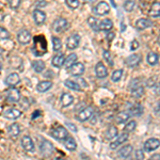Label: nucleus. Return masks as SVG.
I'll return each mask as SVG.
<instances>
[{"mask_svg": "<svg viewBox=\"0 0 160 160\" xmlns=\"http://www.w3.org/2000/svg\"><path fill=\"white\" fill-rule=\"evenodd\" d=\"M32 51L38 57H41L44 53H46V51H47V42H46L45 38L43 35H38V37L34 38Z\"/></svg>", "mask_w": 160, "mask_h": 160, "instance_id": "f257e3e1", "label": "nucleus"}, {"mask_svg": "<svg viewBox=\"0 0 160 160\" xmlns=\"http://www.w3.org/2000/svg\"><path fill=\"white\" fill-rule=\"evenodd\" d=\"M68 22L65 18H57L55 22H52V30L55 31L57 33H60V32H64L68 29Z\"/></svg>", "mask_w": 160, "mask_h": 160, "instance_id": "f03ea898", "label": "nucleus"}, {"mask_svg": "<svg viewBox=\"0 0 160 160\" xmlns=\"http://www.w3.org/2000/svg\"><path fill=\"white\" fill-rule=\"evenodd\" d=\"M50 135L57 140H65L68 137V132L63 126H57L50 131Z\"/></svg>", "mask_w": 160, "mask_h": 160, "instance_id": "7ed1b4c3", "label": "nucleus"}, {"mask_svg": "<svg viewBox=\"0 0 160 160\" xmlns=\"http://www.w3.org/2000/svg\"><path fill=\"white\" fill-rule=\"evenodd\" d=\"M80 43V35L79 34H72L71 37L66 38V47L71 50L76 49Z\"/></svg>", "mask_w": 160, "mask_h": 160, "instance_id": "20e7f679", "label": "nucleus"}, {"mask_svg": "<svg viewBox=\"0 0 160 160\" xmlns=\"http://www.w3.org/2000/svg\"><path fill=\"white\" fill-rule=\"evenodd\" d=\"M93 11H94V14L98 15V16H102V15H107L108 13H109L110 7L108 6L107 2L102 1L94 8V10H93Z\"/></svg>", "mask_w": 160, "mask_h": 160, "instance_id": "39448f33", "label": "nucleus"}, {"mask_svg": "<svg viewBox=\"0 0 160 160\" xmlns=\"http://www.w3.org/2000/svg\"><path fill=\"white\" fill-rule=\"evenodd\" d=\"M22 146L26 152H29V153H33L35 151L34 143H33L32 139L29 136H24L22 138Z\"/></svg>", "mask_w": 160, "mask_h": 160, "instance_id": "423d86ee", "label": "nucleus"}, {"mask_svg": "<svg viewBox=\"0 0 160 160\" xmlns=\"http://www.w3.org/2000/svg\"><path fill=\"white\" fill-rule=\"evenodd\" d=\"M68 72L72 76H81L84 72V66L80 62H75L71 68H68Z\"/></svg>", "mask_w": 160, "mask_h": 160, "instance_id": "0eeeda50", "label": "nucleus"}, {"mask_svg": "<svg viewBox=\"0 0 160 160\" xmlns=\"http://www.w3.org/2000/svg\"><path fill=\"white\" fill-rule=\"evenodd\" d=\"M159 146H160V141L158 139L152 138V139H148V140L144 143L143 148H144V151H146V152H153L155 149L158 148Z\"/></svg>", "mask_w": 160, "mask_h": 160, "instance_id": "6e6552de", "label": "nucleus"}, {"mask_svg": "<svg viewBox=\"0 0 160 160\" xmlns=\"http://www.w3.org/2000/svg\"><path fill=\"white\" fill-rule=\"evenodd\" d=\"M17 41H18L20 44H22V45H27V44H29L30 41H31L30 32L26 29L20 30L18 32V34H17Z\"/></svg>", "mask_w": 160, "mask_h": 160, "instance_id": "1a4fd4ad", "label": "nucleus"}, {"mask_svg": "<svg viewBox=\"0 0 160 160\" xmlns=\"http://www.w3.org/2000/svg\"><path fill=\"white\" fill-rule=\"evenodd\" d=\"M93 115V109L91 107H88V108H84L83 110H81L80 112L77 114V120L79 122H86V121L89 120Z\"/></svg>", "mask_w": 160, "mask_h": 160, "instance_id": "9d476101", "label": "nucleus"}, {"mask_svg": "<svg viewBox=\"0 0 160 160\" xmlns=\"http://www.w3.org/2000/svg\"><path fill=\"white\" fill-rule=\"evenodd\" d=\"M4 82H6L7 86H9L11 88H14L15 86H17V84L20 82V77H19L18 74L12 73V74H10L9 76H7Z\"/></svg>", "mask_w": 160, "mask_h": 160, "instance_id": "9b49d317", "label": "nucleus"}, {"mask_svg": "<svg viewBox=\"0 0 160 160\" xmlns=\"http://www.w3.org/2000/svg\"><path fill=\"white\" fill-rule=\"evenodd\" d=\"M22 115V111L18 109H14V108H10L7 109L3 112V117L8 120H16Z\"/></svg>", "mask_w": 160, "mask_h": 160, "instance_id": "f8f14e48", "label": "nucleus"}, {"mask_svg": "<svg viewBox=\"0 0 160 160\" xmlns=\"http://www.w3.org/2000/svg\"><path fill=\"white\" fill-rule=\"evenodd\" d=\"M40 151L42 155L44 156H49V155L52 154V151H53V146L50 142L48 141H43L40 145Z\"/></svg>", "mask_w": 160, "mask_h": 160, "instance_id": "ddd939ff", "label": "nucleus"}, {"mask_svg": "<svg viewBox=\"0 0 160 160\" xmlns=\"http://www.w3.org/2000/svg\"><path fill=\"white\" fill-rule=\"evenodd\" d=\"M33 19H34L35 24L38 26H41L43 25L44 22H45L46 20V14L44 13L43 11H41V10H34L33 11Z\"/></svg>", "mask_w": 160, "mask_h": 160, "instance_id": "4468645a", "label": "nucleus"}, {"mask_svg": "<svg viewBox=\"0 0 160 160\" xmlns=\"http://www.w3.org/2000/svg\"><path fill=\"white\" fill-rule=\"evenodd\" d=\"M7 99L9 100L10 102H19L20 99V93L17 89H14L12 88L7 94Z\"/></svg>", "mask_w": 160, "mask_h": 160, "instance_id": "2eb2a0df", "label": "nucleus"}, {"mask_svg": "<svg viewBox=\"0 0 160 160\" xmlns=\"http://www.w3.org/2000/svg\"><path fill=\"white\" fill-rule=\"evenodd\" d=\"M95 73H96V76L100 79L106 78L108 76V71L106 68V66L102 64V62H98L96 64V66H95Z\"/></svg>", "mask_w": 160, "mask_h": 160, "instance_id": "dca6fc26", "label": "nucleus"}, {"mask_svg": "<svg viewBox=\"0 0 160 160\" xmlns=\"http://www.w3.org/2000/svg\"><path fill=\"white\" fill-rule=\"evenodd\" d=\"M152 26H153V22H152V20H149L148 18H140L136 22V28L138 30L148 29V28L152 27Z\"/></svg>", "mask_w": 160, "mask_h": 160, "instance_id": "f3484780", "label": "nucleus"}, {"mask_svg": "<svg viewBox=\"0 0 160 160\" xmlns=\"http://www.w3.org/2000/svg\"><path fill=\"white\" fill-rule=\"evenodd\" d=\"M141 62V57L138 55H131L126 59V64L129 68H136L140 64Z\"/></svg>", "mask_w": 160, "mask_h": 160, "instance_id": "a211bd4d", "label": "nucleus"}, {"mask_svg": "<svg viewBox=\"0 0 160 160\" xmlns=\"http://www.w3.org/2000/svg\"><path fill=\"white\" fill-rule=\"evenodd\" d=\"M128 140V133L124 132V133H121L120 137L115 140L114 142H111L110 144V148L112 149H115L117 148H118V145H121V144H123L124 142H126Z\"/></svg>", "mask_w": 160, "mask_h": 160, "instance_id": "6ab92c4d", "label": "nucleus"}, {"mask_svg": "<svg viewBox=\"0 0 160 160\" xmlns=\"http://www.w3.org/2000/svg\"><path fill=\"white\" fill-rule=\"evenodd\" d=\"M8 132H9V136L11 137V138H13V139L17 138V137L19 136V133H20L19 125H18V124H16V123L10 125L9 128H8Z\"/></svg>", "mask_w": 160, "mask_h": 160, "instance_id": "aec40b11", "label": "nucleus"}, {"mask_svg": "<svg viewBox=\"0 0 160 160\" xmlns=\"http://www.w3.org/2000/svg\"><path fill=\"white\" fill-rule=\"evenodd\" d=\"M148 14H149V16L154 17V18L160 17V2H154V3L152 4Z\"/></svg>", "mask_w": 160, "mask_h": 160, "instance_id": "412c9836", "label": "nucleus"}, {"mask_svg": "<svg viewBox=\"0 0 160 160\" xmlns=\"http://www.w3.org/2000/svg\"><path fill=\"white\" fill-rule=\"evenodd\" d=\"M64 61H65V56L63 53H60V55H57L52 58V65L55 68H61L62 65H64Z\"/></svg>", "mask_w": 160, "mask_h": 160, "instance_id": "4be33fe9", "label": "nucleus"}, {"mask_svg": "<svg viewBox=\"0 0 160 160\" xmlns=\"http://www.w3.org/2000/svg\"><path fill=\"white\" fill-rule=\"evenodd\" d=\"M74 102V97L72 96L71 94H68V93H63L61 96V104L63 107H68V106H71L73 104Z\"/></svg>", "mask_w": 160, "mask_h": 160, "instance_id": "5701e85b", "label": "nucleus"}, {"mask_svg": "<svg viewBox=\"0 0 160 160\" xmlns=\"http://www.w3.org/2000/svg\"><path fill=\"white\" fill-rule=\"evenodd\" d=\"M51 87H52V82L51 81H41L37 86V90L40 93H44L47 92Z\"/></svg>", "mask_w": 160, "mask_h": 160, "instance_id": "b1692460", "label": "nucleus"}, {"mask_svg": "<svg viewBox=\"0 0 160 160\" xmlns=\"http://www.w3.org/2000/svg\"><path fill=\"white\" fill-rule=\"evenodd\" d=\"M128 112L130 113V115H133V117H140L143 113V107L140 104H136L130 108Z\"/></svg>", "mask_w": 160, "mask_h": 160, "instance_id": "393cba45", "label": "nucleus"}, {"mask_svg": "<svg viewBox=\"0 0 160 160\" xmlns=\"http://www.w3.org/2000/svg\"><path fill=\"white\" fill-rule=\"evenodd\" d=\"M131 152H132V146L125 145L118 151V156L122 157V158H128L131 155Z\"/></svg>", "mask_w": 160, "mask_h": 160, "instance_id": "a878e982", "label": "nucleus"}, {"mask_svg": "<svg viewBox=\"0 0 160 160\" xmlns=\"http://www.w3.org/2000/svg\"><path fill=\"white\" fill-rule=\"evenodd\" d=\"M113 27V22L111 19H104L102 22H99V30L102 31H109Z\"/></svg>", "mask_w": 160, "mask_h": 160, "instance_id": "bb28decb", "label": "nucleus"}, {"mask_svg": "<svg viewBox=\"0 0 160 160\" xmlns=\"http://www.w3.org/2000/svg\"><path fill=\"white\" fill-rule=\"evenodd\" d=\"M64 145H65V148H68V151H75V149L77 148L76 141H75L73 138H71V137H68V138L65 139Z\"/></svg>", "mask_w": 160, "mask_h": 160, "instance_id": "cd10ccee", "label": "nucleus"}, {"mask_svg": "<svg viewBox=\"0 0 160 160\" xmlns=\"http://www.w3.org/2000/svg\"><path fill=\"white\" fill-rule=\"evenodd\" d=\"M117 136H118V129L114 126H110L107 129V131H106V138H107L108 140H112V139H114Z\"/></svg>", "mask_w": 160, "mask_h": 160, "instance_id": "c85d7f7f", "label": "nucleus"}, {"mask_svg": "<svg viewBox=\"0 0 160 160\" xmlns=\"http://www.w3.org/2000/svg\"><path fill=\"white\" fill-rule=\"evenodd\" d=\"M64 86L66 88H68V89L73 90V91H81V88H80L78 82H74V81H72V80H65Z\"/></svg>", "mask_w": 160, "mask_h": 160, "instance_id": "c756f323", "label": "nucleus"}, {"mask_svg": "<svg viewBox=\"0 0 160 160\" xmlns=\"http://www.w3.org/2000/svg\"><path fill=\"white\" fill-rule=\"evenodd\" d=\"M88 24L90 27L92 28V30H94L95 32H98L99 31V22L94 17H89L88 18Z\"/></svg>", "mask_w": 160, "mask_h": 160, "instance_id": "7c9ffc66", "label": "nucleus"}, {"mask_svg": "<svg viewBox=\"0 0 160 160\" xmlns=\"http://www.w3.org/2000/svg\"><path fill=\"white\" fill-rule=\"evenodd\" d=\"M130 118V113L127 112V111H123V112H120L117 117V122L118 123H125L128 121V118Z\"/></svg>", "mask_w": 160, "mask_h": 160, "instance_id": "2f4dec72", "label": "nucleus"}, {"mask_svg": "<svg viewBox=\"0 0 160 160\" xmlns=\"http://www.w3.org/2000/svg\"><path fill=\"white\" fill-rule=\"evenodd\" d=\"M32 68L37 73H42L44 71V68H45V63L41 60H37L32 63Z\"/></svg>", "mask_w": 160, "mask_h": 160, "instance_id": "473e14b6", "label": "nucleus"}, {"mask_svg": "<svg viewBox=\"0 0 160 160\" xmlns=\"http://www.w3.org/2000/svg\"><path fill=\"white\" fill-rule=\"evenodd\" d=\"M75 62H77V55L76 53H71L68 58H65V61H64V65L66 66V68H71L72 65L75 63Z\"/></svg>", "mask_w": 160, "mask_h": 160, "instance_id": "72a5a7b5", "label": "nucleus"}, {"mask_svg": "<svg viewBox=\"0 0 160 160\" xmlns=\"http://www.w3.org/2000/svg\"><path fill=\"white\" fill-rule=\"evenodd\" d=\"M143 94H144V88L142 86H139L131 90V95L133 97H136V98H140L141 96H143Z\"/></svg>", "mask_w": 160, "mask_h": 160, "instance_id": "f704fd0d", "label": "nucleus"}, {"mask_svg": "<svg viewBox=\"0 0 160 160\" xmlns=\"http://www.w3.org/2000/svg\"><path fill=\"white\" fill-rule=\"evenodd\" d=\"M159 57L156 52H149L148 55V62L151 65H156L158 63Z\"/></svg>", "mask_w": 160, "mask_h": 160, "instance_id": "c9c22d12", "label": "nucleus"}, {"mask_svg": "<svg viewBox=\"0 0 160 160\" xmlns=\"http://www.w3.org/2000/svg\"><path fill=\"white\" fill-rule=\"evenodd\" d=\"M52 46H53V50L55 51H59L61 49L62 47V43H61V40L57 37H52Z\"/></svg>", "mask_w": 160, "mask_h": 160, "instance_id": "e433bc0d", "label": "nucleus"}, {"mask_svg": "<svg viewBox=\"0 0 160 160\" xmlns=\"http://www.w3.org/2000/svg\"><path fill=\"white\" fill-rule=\"evenodd\" d=\"M122 75H123L122 69H117V71L113 72L112 76H111V79H112V81H114V82L120 81V79L122 78Z\"/></svg>", "mask_w": 160, "mask_h": 160, "instance_id": "4c0bfd02", "label": "nucleus"}, {"mask_svg": "<svg viewBox=\"0 0 160 160\" xmlns=\"http://www.w3.org/2000/svg\"><path fill=\"white\" fill-rule=\"evenodd\" d=\"M65 3L66 6L68 8H71V9H77V8H79L80 3H79V0H65Z\"/></svg>", "mask_w": 160, "mask_h": 160, "instance_id": "58836bf2", "label": "nucleus"}, {"mask_svg": "<svg viewBox=\"0 0 160 160\" xmlns=\"http://www.w3.org/2000/svg\"><path fill=\"white\" fill-rule=\"evenodd\" d=\"M136 126H137V123L136 121H130V122H128L127 124H126L125 126V131L126 132H131V131H133L136 129Z\"/></svg>", "mask_w": 160, "mask_h": 160, "instance_id": "ea45409f", "label": "nucleus"}, {"mask_svg": "<svg viewBox=\"0 0 160 160\" xmlns=\"http://www.w3.org/2000/svg\"><path fill=\"white\" fill-rule=\"evenodd\" d=\"M135 6H136L135 1H132V0H127V1L124 3V9L127 12H131L135 9Z\"/></svg>", "mask_w": 160, "mask_h": 160, "instance_id": "a19ab883", "label": "nucleus"}, {"mask_svg": "<svg viewBox=\"0 0 160 160\" xmlns=\"http://www.w3.org/2000/svg\"><path fill=\"white\" fill-rule=\"evenodd\" d=\"M9 38H10L9 31H7V29H4L3 27H0V40H8Z\"/></svg>", "mask_w": 160, "mask_h": 160, "instance_id": "79ce46f5", "label": "nucleus"}, {"mask_svg": "<svg viewBox=\"0 0 160 160\" xmlns=\"http://www.w3.org/2000/svg\"><path fill=\"white\" fill-rule=\"evenodd\" d=\"M20 1H22V0H8L9 6L11 7L12 9H17L20 4Z\"/></svg>", "mask_w": 160, "mask_h": 160, "instance_id": "37998d69", "label": "nucleus"}, {"mask_svg": "<svg viewBox=\"0 0 160 160\" xmlns=\"http://www.w3.org/2000/svg\"><path fill=\"white\" fill-rule=\"evenodd\" d=\"M104 58H105V60L107 61L111 66L113 65V61H112V59H111V56H110L109 51H104Z\"/></svg>", "mask_w": 160, "mask_h": 160, "instance_id": "c03bdc74", "label": "nucleus"}, {"mask_svg": "<svg viewBox=\"0 0 160 160\" xmlns=\"http://www.w3.org/2000/svg\"><path fill=\"white\" fill-rule=\"evenodd\" d=\"M138 47H139V42L137 40H133L130 44V49L136 50V49H138Z\"/></svg>", "mask_w": 160, "mask_h": 160, "instance_id": "a18cd8bd", "label": "nucleus"}, {"mask_svg": "<svg viewBox=\"0 0 160 160\" xmlns=\"http://www.w3.org/2000/svg\"><path fill=\"white\" fill-rule=\"evenodd\" d=\"M136 158L137 159H144L143 151H141V149H138V151L136 152Z\"/></svg>", "mask_w": 160, "mask_h": 160, "instance_id": "49530a36", "label": "nucleus"}, {"mask_svg": "<svg viewBox=\"0 0 160 160\" xmlns=\"http://www.w3.org/2000/svg\"><path fill=\"white\" fill-rule=\"evenodd\" d=\"M154 92H155V94L160 95V82H159V83H156V84H155V87H154Z\"/></svg>", "mask_w": 160, "mask_h": 160, "instance_id": "de8ad7c7", "label": "nucleus"}, {"mask_svg": "<svg viewBox=\"0 0 160 160\" xmlns=\"http://www.w3.org/2000/svg\"><path fill=\"white\" fill-rule=\"evenodd\" d=\"M154 112L156 113V114H158L160 115V102L157 104L156 106H155V108H154Z\"/></svg>", "mask_w": 160, "mask_h": 160, "instance_id": "09e8293b", "label": "nucleus"}, {"mask_svg": "<svg viewBox=\"0 0 160 160\" xmlns=\"http://www.w3.org/2000/svg\"><path fill=\"white\" fill-rule=\"evenodd\" d=\"M113 38H114V33H113V32H109V33H108V34H107V40L109 41V42H111Z\"/></svg>", "mask_w": 160, "mask_h": 160, "instance_id": "8fccbe9b", "label": "nucleus"}, {"mask_svg": "<svg viewBox=\"0 0 160 160\" xmlns=\"http://www.w3.org/2000/svg\"><path fill=\"white\" fill-rule=\"evenodd\" d=\"M38 115H41V111L37 110V111H35V112H33V114H32V118H33V120H34V118H38Z\"/></svg>", "mask_w": 160, "mask_h": 160, "instance_id": "3c124183", "label": "nucleus"}, {"mask_svg": "<svg viewBox=\"0 0 160 160\" xmlns=\"http://www.w3.org/2000/svg\"><path fill=\"white\" fill-rule=\"evenodd\" d=\"M68 127L71 128V129L73 130V131H77V128H76V127H75V126H74V124H72V123H68Z\"/></svg>", "mask_w": 160, "mask_h": 160, "instance_id": "603ef678", "label": "nucleus"}, {"mask_svg": "<svg viewBox=\"0 0 160 160\" xmlns=\"http://www.w3.org/2000/svg\"><path fill=\"white\" fill-rule=\"evenodd\" d=\"M151 159H160V155L157 154V155H153V156L151 157Z\"/></svg>", "mask_w": 160, "mask_h": 160, "instance_id": "864d4df0", "label": "nucleus"}, {"mask_svg": "<svg viewBox=\"0 0 160 160\" xmlns=\"http://www.w3.org/2000/svg\"><path fill=\"white\" fill-rule=\"evenodd\" d=\"M94 1H96V0H84V2H87V3H93Z\"/></svg>", "mask_w": 160, "mask_h": 160, "instance_id": "5fc2aeb1", "label": "nucleus"}, {"mask_svg": "<svg viewBox=\"0 0 160 160\" xmlns=\"http://www.w3.org/2000/svg\"><path fill=\"white\" fill-rule=\"evenodd\" d=\"M157 42H158V44H159V45H160V35H159V37H158V38H157Z\"/></svg>", "mask_w": 160, "mask_h": 160, "instance_id": "6e6d98bb", "label": "nucleus"}, {"mask_svg": "<svg viewBox=\"0 0 160 160\" xmlns=\"http://www.w3.org/2000/svg\"><path fill=\"white\" fill-rule=\"evenodd\" d=\"M1 69H2V64H1V62H0V72H1Z\"/></svg>", "mask_w": 160, "mask_h": 160, "instance_id": "4d7b16f0", "label": "nucleus"}]
</instances>
